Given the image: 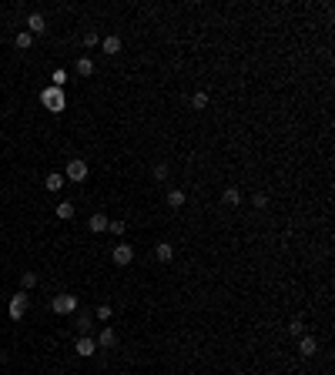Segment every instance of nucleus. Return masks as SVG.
<instances>
[{
  "label": "nucleus",
  "mask_w": 335,
  "mask_h": 375,
  "mask_svg": "<svg viewBox=\"0 0 335 375\" xmlns=\"http://www.w3.org/2000/svg\"><path fill=\"white\" fill-rule=\"evenodd\" d=\"M54 311L57 315H74V311H77V295H57L54 298Z\"/></svg>",
  "instance_id": "nucleus-5"
},
{
  "label": "nucleus",
  "mask_w": 335,
  "mask_h": 375,
  "mask_svg": "<svg viewBox=\"0 0 335 375\" xmlns=\"http://www.w3.org/2000/svg\"><path fill=\"white\" fill-rule=\"evenodd\" d=\"M154 258H158L161 265H168L175 258V245H171V241H158V245H154Z\"/></svg>",
  "instance_id": "nucleus-9"
},
{
  "label": "nucleus",
  "mask_w": 335,
  "mask_h": 375,
  "mask_svg": "<svg viewBox=\"0 0 335 375\" xmlns=\"http://www.w3.org/2000/svg\"><path fill=\"white\" fill-rule=\"evenodd\" d=\"M118 345V332L114 328H101V335H97V349H114Z\"/></svg>",
  "instance_id": "nucleus-11"
},
{
  "label": "nucleus",
  "mask_w": 335,
  "mask_h": 375,
  "mask_svg": "<svg viewBox=\"0 0 335 375\" xmlns=\"http://www.w3.org/2000/svg\"><path fill=\"white\" fill-rule=\"evenodd\" d=\"M315 352H319V342H315L312 335H302V338H298V355H302V359H312Z\"/></svg>",
  "instance_id": "nucleus-10"
},
{
  "label": "nucleus",
  "mask_w": 335,
  "mask_h": 375,
  "mask_svg": "<svg viewBox=\"0 0 335 375\" xmlns=\"http://www.w3.org/2000/svg\"><path fill=\"white\" fill-rule=\"evenodd\" d=\"M64 80H67L64 71H54V84H50V88H64Z\"/></svg>",
  "instance_id": "nucleus-28"
},
{
  "label": "nucleus",
  "mask_w": 335,
  "mask_h": 375,
  "mask_svg": "<svg viewBox=\"0 0 335 375\" xmlns=\"http://www.w3.org/2000/svg\"><path fill=\"white\" fill-rule=\"evenodd\" d=\"M74 71H77L80 77H91V74H94V61H91V57H77V64H74Z\"/></svg>",
  "instance_id": "nucleus-14"
},
{
  "label": "nucleus",
  "mask_w": 335,
  "mask_h": 375,
  "mask_svg": "<svg viewBox=\"0 0 335 375\" xmlns=\"http://www.w3.org/2000/svg\"><path fill=\"white\" fill-rule=\"evenodd\" d=\"M252 205H255L258 211H265V208H268V194H265V191H255V194H252Z\"/></svg>",
  "instance_id": "nucleus-22"
},
{
  "label": "nucleus",
  "mask_w": 335,
  "mask_h": 375,
  "mask_svg": "<svg viewBox=\"0 0 335 375\" xmlns=\"http://www.w3.org/2000/svg\"><path fill=\"white\" fill-rule=\"evenodd\" d=\"M14 44H17V50H27V47H31V44H34V37H31V34H27V31H20V34H17V37H14Z\"/></svg>",
  "instance_id": "nucleus-20"
},
{
  "label": "nucleus",
  "mask_w": 335,
  "mask_h": 375,
  "mask_svg": "<svg viewBox=\"0 0 335 375\" xmlns=\"http://www.w3.org/2000/svg\"><path fill=\"white\" fill-rule=\"evenodd\" d=\"M57 218H61V221H71V218H74V205H71V201H61V205H57Z\"/></svg>",
  "instance_id": "nucleus-18"
},
{
  "label": "nucleus",
  "mask_w": 335,
  "mask_h": 375,
  "mask_svg": "<svg viewBox=\"0 0 335 375\" xmlns=\"http://www.w3.org/2000/svg\"><path fill=\"white\" fill-rule=\"evenodd\" d=\"M121 47H124V40H121L118 34H111V37H104V40H101V50H104L107 57H118Z\"/></svg>",
  "instance_id": "nucleus-8"
},
{
  "label": "nucleus",
  "mask_w": 335,
  "mask_h": 375,
  "mask_svg": "<svg viewBox=\"0 0 335 375\" xmlns=\"http://www.w3.org/2000/svg\"><path fill=\"white\" fill-rule=\"evenodd\" d=\"M0 368H4V362H0Z\"/></svg>",
  "instance_id": "nucleus-29"
},
{
  "label": "nucleus",
  "mask_w": 335,
  "mask_h": 375,
  "mask_svg": "<svg viewBox=\"0 0 335 375\" xmlns=\"http://www.w3.org/2000/svg\"><path fill=\"white\" fill-rule=\"evenodd\" d=\"M27 34H31V37L47 34V20H44V14H31V17H27Z\"/></svg>",
  "instance_id": "nucleus-7"
},
{
  "label": "nucleus",
  "mask_w": 335,
  "mask_h": 375,
  "mask_svg": "<svg viewBox=\"0 0 335 375\" xmlns=\"http://www.w3.org/2000/svg\"><path fill=\"white\" fill-rule=\"evenodd\" d=\"M184 201H188V194H184L181 188H171V191H168V208H181Z\"/></svg>",
  "instance_id": "nucleus-15"
},
{
  "label": "nucleus",
  "mask_w": 335,
  "mask_h": 375,
  "mask_svg": "<svg viewBox=\"0 0 335 375\" xmlns=\"http://www.w3.org/2000/svg\"><path fill=\"white\" fill-rule=\"evenodd\" d=\"M191 107H194V111H205V107H208V91H198V94L191 97Z\"/></svg>",
  "instance_id": "nucleus-21"
},
{
  "label": "nucleus",
  "mask_w": 335,
  "mask_h": 375,
  "mask_svg": "<svg viewBox=\"0 0 335 375\" xmlns=\"http://www.w3.org/2000/svg\"><path fill=\"white\" fill-rule=\"evenodd\" d=\"M111 258H114V265H121V268H128V265L134 262V248H131L128 241H121V245H114Z\"/></svg>",
  "instance_id": "nucleus-3"
},
{
  "label": "nucleus",
  "mask_w": 335,
  "mask_h": 375,
  "mask_svg": "<svg viewBox=\"0 0 335 375\" xmlns=\"http://www.w3.org/2000/svg\"><path fill=\"white\" fill-rule=\"evenodd\" d=\"M27 305H31V298H27V292H17L14 298H10V305H7V315L14 322H20L27 315Z\"/></svg>",
  "instance_id": "nucleus-2"
},
{
  "label": "nucleus",
  "mask_w": 335,
  "mask_h": 375,
  "mask_svg": "<svg viewBox=\"0 0 335 375\" xmlns=\"http://www.w3.org/2000/svg\"><path fill=\"white\" fill-rule=\"evenodd\" d=\"M40 104H44L47 111L61 114L67 107V97H64V91H61V88H44V91H40Z\"/></svg>",
  "instance_id": "nucleus-1"
},
{
  "label": "nucleus",
  "mask_w": 335,
  "mask_h": 375,
  "mask_svg": "<svg viewBox=\"0 0 335 375\" xmlns=\"http://www.w3.org/2000/svg\"><path fill=\"white\" fill-rule=\"evenodd\" d=\"M288 335L302 338V335H305V322H302V319H292V322H288Z\"/></svg>",
  "instance_id": "nucleus-19"
},
{
  "label": "nucleus",
  "mask_w": 335,
  "mask_h": 375,
  "mask_svg": "<svg viewBox=\"0 0 335 375\" xmlns=\"http://www.w3.org/2000/svg\"><path fill=\"white\" fill-rule=\"evenodd\" d=\"M94 315H97L101 322H107V319L114 315V308H111V305H97V311H94Z\"/></svg>",
  "instance_id": "nucleus-26"
},
{
  "label": "nucleus",
  "mask_w": 335,
  "mask_h": 375,
  "mask_svg": "<svg viewBox=\"0 0 335 375\" xmlns=\"http://www.w3.org/2000/svg\"><path fill=\"white\" fill-rule=\"evenodd\" d=\"M44 188H47L50 194H57L61 188H64V175H57V171H50V175L44 178Z\"/></svg>",
  "instance_id": "nucleus-12"
},
{
  "label": "nucleus",
  "mask_w": 335,
  "mask_h": 375,
  "mask_svg": "<svg viewBox=\"0 0 335 375\" xmlns=\"http://www.w3.org/2000/svg\"><path fill=\"white\" fill-rule=\"evenodd\" d=\"M64 178H71L74 184H77V181H84V178H88V161H80V158L67 161V168H64Z\"/></svg>",
  "instance_id": "nucleus-4"
},
{
  "label": "nucleus",
  "mask_w": 335,
  "mask_h": 375,
  "mask_svg": "<svg viewBox=\"0 0 335 375\" xmlns=\"http://www.w3.org/2000/svg\"><path fill=\"white\" fill-rule=\"evenodd\" d=\"M97 44H101V34H97V31L84 34V47H97Z\"/></svg>",
  "instance_id": "nucleus-24"
},
{
  "label": "nucleus",
  "mask_w": 335,
  "mask_h": 375,
  "mask_svg": "<svg viewBox=\"0 0 335 375\" xmlns=\"http://www.w3.org/2000/svg\"><path fill=\"white\" fill-rule=\"evenodd\" d=\"M20 285H24V292H27V288H34V285H37V275H34V272H24V275H20Z\"/></svg>",
  "instance_id": "nucleus-25"
},
{
  "label": "nucleus",
  "mask_w": 335,
  "mask_h": 375,
  "mask_svg": "<svg viewBox=\"0 0 335 375\" xmlns=\"http://www.w3.org/2000/svg\"><path fill=\"white\" fill-rule=\"evenodd\" d=\"M74 352H77L80 359H91V355H94V352H97V342H94V338H91V335H80L77 342H74Z\"/></svg>",
  "instance_id": "nucleus-6"
},
{
  "label": "nucleus",
  "mask_w": 335,
  "mask_h": 375,
  "mask_svg": "<svg viewBox=\"0 0 335 375\" xmlns=\"http://www.w3.org/2000/svg\"><path fill=\"white\" fill-rule=\"evenodd\" d=\"M168 178V164H154V181H164Z\"/></svg>",
  "instance_id": "nucleus-27"
},
{
  "label": "nucleus",
  "mask_w": 335,
  "mask_h": 375,
  "mask_svg": "<svg viewBox=\"0 0 335 375\" xmlns=\"http://www.w3.org/2000/svg\"><path fill=\"white\" fill-rule=\"evenodd\" d=\"M74 325H77V335H91L94 319H91V315H77V322H74Z\"/></svg>",
  "instance_id": "nucleus-16"
},
{
  "label": "nucleus",
  "mask_w": 335,
  "mask_h": 375,
  "mask_svg": "<svg viewBox=\"0 0 335 375\" xmlns=\"http://www.w3.org/2000/svg\"><path fill=\"white\" fill-rule=\"evenodd\" d=\"M107 232H114V235L121 238V235L128 232V221H121V218H118V221H111V224H107Z\"/></svg>",
  "instance_id": "nucleus-23"
},
{
  "label": "nucleus",
  "mask_w": 335,
  "mask_h": 375,
  "mask_svg": "<svg viewBox=\"0 0 335 375\" xmlns=\"http://www.w3.org/2000/svg\"><path fill=\"white\" fill-rule=\"evenodd\" d=\"M107 224H111V218H107V215H91L88 228H91L94 235H101V232H107Z\"/></svg>",
  "instance_id": "nucleus-13"
},
{
  "label": "nucleus",
  "mask_w": 335,
  "mask_h": 375,
  "mask_svg": "<svg viewBox=\"0 0 335 375\" xmlns=\"http://www.w3.org/2000/svg\"><path fill=\"white\" fill-rule=\"evenodd\" d=\"M221 201H225V205H235V208H238V205H241V191H238V188H225V191H221Z\"/></svg>",
  "instance_id": "nucleus-17"
}]
</instances>
